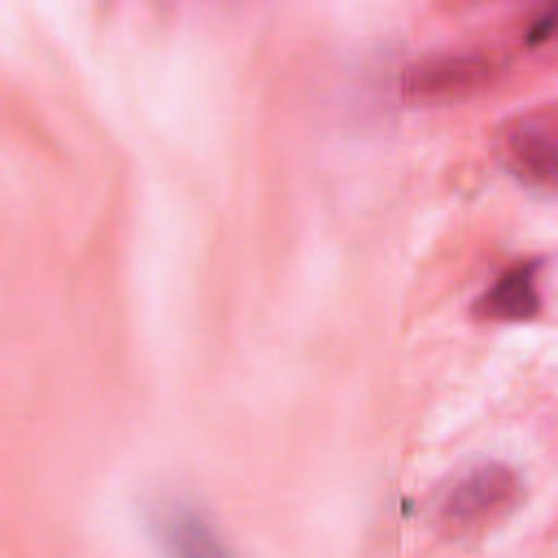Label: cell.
Instances as JSON below:
<instances>
[{
    "mask_svg": "<svg viewBox=\"0 0 558 558\" xmlns=\"http://www.w3.org/2000/svg\"><path fill=\"white\" fill-rule=\"evenodd\" d=\"M527 484L510 462H471L436 493V523L449 532H480L514 514Z\"/></svg>",
    "mask_w": 558,
    "mask_h": 558,
    "instance_id": "1",
    "label": "cell"
},
{
    "mask_svg": "<svg viewBox=\"0 0 558 558\" xmlns=\"http://www.w3.org/2000/svg\"><path fill=\"white\" fill-rule=\"evenodd\" d=\"M140 519L161 558H240V549L222 536L214 514L187 493H148L140 501Z\"/></svg>",
    "mask_w": 558,
    "mask_h": 558,
    "instance_id": "2",
    "label": "cell"
},
{
    "mask_svg": "<svg viewBox=\"0 0 558 558\" xmlns=\"http://www.w3.org/2000/svg\"><path fill=\"white\" fill-rule=\"evenodd\" d=\"M493 78H497V57L480 48H445L401 70V96L405 100H462Z\"/></svg>",
    "mask_w": 558,
    "mask_h": 558,
    "instance_id": "3",
    "label": "cell"
},
{
    "mask_svg": "<svg viewBox=\"0 0 558 558\" xmlns=\"http://www.w3.org/2000/svg\"><path fill=\"white\" fill-rule=\"evenodd\" d=\"M541 270H545V257L510 262L506 270H497V275L488 279V288H484L480 301H475V314H480V318H493V323H523V318H536V314H541Z\"/></svg>",
    "mask_w": 558,
    "mask_h": 558,
    "instance_id": "4",
    "label": "cell"
},
{
    "mask_svg": "<svg viewBox=\"0 0 558 558\" xmlns=\"http://www.w3.org/2000/svg\"><path fill=\"white\" fill-rule=\"evenodd\" d=\"M506 161L510 170L536 187V192H549L554 179H558V153H554V131L545 118H514L506 126Z\"/></svg>",
    "mask_w": 558,
    "mask_h": 558,
    "instance_id": "5",
    "label": "cell"
},
{
    "mask_svg": "<svg viewBox=\"0 0 558 558\" xmlns=\"http://www.w3.org/2000/svg\"><path fill=\"white\" fill-rule=\"evenodd\" d=\"M554 22H558V13H554V9H541V13L523 26V39H527V44H545L549 31H554Z\"/></svg>",
    "mask_w": 558,
    "mask_h": 558,
    "instance_id": "6",
    "label": "cell"
}]
</instances>
